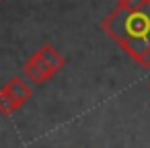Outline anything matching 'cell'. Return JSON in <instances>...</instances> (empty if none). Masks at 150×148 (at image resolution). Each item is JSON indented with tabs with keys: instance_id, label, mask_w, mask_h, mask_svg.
<instances>
[{
	"instance_id": "obj_6",
	"label": "cell",
	"mask_w": 150,
	"mask_h": 148,
	"mask_svg": "<svg viewBox=\"0 0 150 148\" xmlns=\"http://www.w3.org/2000/svg\"><path fill=\"white\" fill-rule=\"evenodd\" d=\"M140 66H144V68H150V47H148V52L144 54V58H142Z\"/></svg>"
},
{
	"instance_id": "obj_2",
	"label": "cell",
	"mask_w": 150,
	"mask_h": 148,
	"mask_svg": "<svg viewBox=\"0 0 150 148\" xmlns=\"http://www.w3.org/2000/svg\"><path fill=\"white\" fill-rule=\"evenodd\" d=\"M37 60H39V64H41V68L45 70V74L52 78L54 74H58L62 68H64V64H66V60L60 56V52L54 47V45H43V47H39L35 54H33Z\"/></svg>"
},
{
	"instance_id": "obj_5",
	"label": "cell",
	"mask_w": 150,
	"mask_h": 148,
	"mask_svg": "<svg viewBox=\"0 0 150 148\" xmlns=\"http://www.w3.org/2000/svg\"><path fill=\"white\" fill-rule=\"evenodd\" d=\"M23 105L19 101H15L8 93H4L2 89H0V113L2 115H13L17 109H21Z\"/></svg>"
},
{
	"instance_id": "obj_4",
	"label": "cell",
	"mask_w": 150,
	"mask_h": 148,
	"mask_svg": "<svg viewBox=\"0 0 150 148\" xmlns=\"http://www.w3.org/2000/svg\"><path fill=\"white\" fill-rule=\"evenodd\" d=\"M23 74H25L33 84H41V82L50 80V76L45 74V70L41 68V64H39V60H37L35 56H31V58L25 62V66H23Z\"/></svg>"
},
{
	"instance_id": "obj_7",
	"label": "cell",
	"mask_w": 150,
	"mask_h": 148,
	"mask_svg": "<svg viewBox=\"0 0 150 148\" xmlns=\"http://www.w3.org/2000/svg\"><path fill=\"white\" fill-rule=\"evenodd\" d=\"M148 89H150V80H148Z\"/></svg>"
},
{
	"instance_id": "obj_3",
	"label": "cell",
	"mask_w": 150,
	"mask_h": 148,
	"mask_svg": "<svg viewBox=\"0 0 150 148\" xmlns=\"http://www.w3.org/2000/svg\"><path fill=\"white\" fill-rule=\"evenodd\" d=\"M4 93H8L15 101H19L21 105H25L29 99H31V86L21 78V76H13L4 86H2Z\"/></svg>"
},
{
	"instance_id": "obj_8",
	"label": "cell",
	"mask_w": 150,
	"mask_h": 148,
	"mask_svg": "<svg viewBox=\"0 0 150 148\" xmlns=\"http://www.w3.org/2000/svg\"><path fill=\"white\" fill-rule=\"evenodd\" d=\"M0 2H2V0H0Z\"/></svg>"
},
{
	"instance_id": "obj_1",
	"label": "cell",
	"mask_w": 150,
	"mask_h": 148,
	"mask_svg": "<svg viewBox=\"0 0 150 148\" xmlns=\"http://www.w3.org/2000/svg\"><path fill=\"white\" fill-rule=\"evenodd\" d=\"M101 27L129 58L138 64L142 62L150 47V6L127 8L117 4V8L103 19Z\"/></svg>"
}]
</instances>
